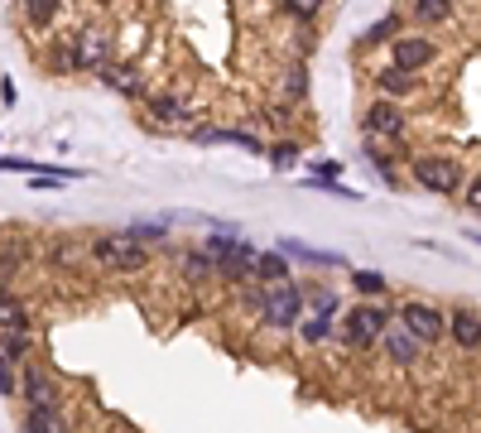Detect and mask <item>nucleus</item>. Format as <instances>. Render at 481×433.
<instances>
[{
    "mask_svg": "<svg viewBox=\"0 0 481 433\" xmlns=\"http://www.w3.org/2000/svg\"><path fill=\"white\" fill-rule=\"evenodd\" d=\"M29 357V333H0V361L5 366H20Z\"/></svg>",
    "mask_w": 481,
    "mask_h": 433,
    "instance_id": "6ab92c4d",
    "label": "nucleus"
},
{
    "mask_svg": "<svg viewBox=\"0 0 481 433\" xmlns=\"http://www.w3.org/2000/svg\"><path fill=\"white\" fill-rule=\"evenodd\" d=\"M261 313L269 327H294L299 313H303V285L294 279H285V285H269L261 294Z\"/></svg>",
    "mask_w": 481,
    "mask_h": 433,
    "instance_id": "20e7f679",
    "label": "nucleus"
},
{
    "mask_svg": "<svg viewBox=\"0 0 481 433\" xmlns=\"http://www.w3.org/2000/svg\"><path fill=\"white\" fill-rule=\"evenodd\" d=\"M448 337L462 347V352H481V313L477 309H453Z\"/></svg>",
    "mask_w": 481,
    "mask_h": 433,
    "instance_id": "9b49d317",
    "label": "nucleus"
},
{
    "mask_svg": "<svg viewBox=\"0 0 481 433\" xmlns=\"http://www.w3.org/2000/svg\"><path fill=\"white\" fill-rule=\"evenodd\" d=\"M395 313H400V327L419 347L443 342V333H448V323H443V313L433 309V303H405V309H395Z\"/></svg>",
    "mask_w": 481,
    "mask_h": 433,
    "instance_id": "0eeeda50",
    "label": "nucleus"
},
{
    "mask_svg": "<svg viewBox=\"0 0 481 433\" xmlns=\"http://www.w3.org/2000/svg\"><path fill=\"white\" fill-rule=\"evenodd\" d=\"M472 241H477V245H481V237H472Z\"/></svg>",
    "mask_w": 481,
    "mask_h": 433,
    "instance_id": "72a5a7b5",
    "label": "nucleus"
},
{
    "mask_svg": "<svg viewBox=\"0 0 481 433\" xmlns=\"http://www.w3.org/2000/svg\"><path fill=\"white\" fill-rule=\"evenodd\" d=\"M15 385H20L15 366H5V361H0V390H5V395H15Z\"/></svg>",
    "mask_w": 481,
    "mask_h": 433,
    "instance_id": "2f4dec72",
    "label": "nucleus"
},
{
    "mask_svg": "<svg viewBox=\"0 0 481 433\" xmlns=\"http://www.w3.org/2000/svg\"><path fill=\"white\" fill-rule=\"evenodd\" d=\"M414 15L433 25V20H448V15H453V5H448V0H414Z\"/></svg>",
    "mask_w": 481,
    "mask_h": 433,
    "instance_id": "4be33fe9",
    "label": "nucleus"
},
{
    "mask_svg": "<svg viewBox=\"0 0 481 433\" xmlns=\"http://www.w3.org/2000/svg\"><path fill=\"white\" fill-rule=\"evenodd\" d=\"M375 87L385 92V101H390V97H409V92L419 87V77L414 73H400V68H385V73H375Z\"/></svg>",
    "mask_w": 481,
    "mask_h": 433,
    "instance_id": "2eb2a0df",
    "label": "nucleus"
},
{
    "mask_svg": "<svg viewBox=\"0 0 481 433\" xmlns=\"http://www.w3.org/2000/svg\"><path fill=\"white\" fill-rule=\"evenodd\" d=\"M279 255H299V261H313V265H342V255H333V251H313V245H299V241H279Z\"/></svg>",
    "mask_w": 481,
    "mask_h": 433,
    "instance_id": "a211bd4d",
    "label": "nucleus"
},
{
    "mask_svg": "<svg viewBox=\"0 0 481 433\" xmlns=\"http://www.w3.org/2000/svg\"><path fill=\"white\" fill-rule=\"evenodd\" d=\"M101 77H107V82H111L116 92H140L135 73H125V68H101Z\"/></svg>",
    "mask_w": 481,
    "mask_h": 433,
    "instance_id": "393cba45",
    "label": "nucleus"
},
{
    "mask_svg": "<svg viewBox=\"0 0 481 433\" xmlns=\"http://www.w3.org/2000/svg\"><path fill=\"white\" fill-rule=\"evenodd\" d=\"M251 275L265 279V285H285L294 270H289V261H285L279 251H261V255H255V270H251Z\"/></svg>",
    "mask_w": 481,
    "mask_h": 433,
    "instance_id": "ddd939ff",
    "label": "nucleus"
},
{
    "mask_svg": "<svg viewBox=\"0 0 481 433\" xmlns=\"http://www.w3.org/2000/svg\"><path fill=\"white\" fill-rule=\"evenodd\" d=\"M92 261L101 265V270H116V275H135L145 270V245H140L131 231H111V237H97L92 241Z\"/></svg>",
    "mask_w": 481,
    "mask_h": 433,
    "instance_id": "f03ea898",
    "label": "nucleus"
},
{
    "mask_svg": "<svg viewBox=\"0 0 481 433\" xmlns=\"http://www.w3.org/2000/svg\"><path fill=\"white\" fill-rule=\"evenodd\" d=\"M303 299L313 303V318H333V313H337V294H333V289H313V294H303Z\"/></svg>",
    "mask_w": 481,
    "mask_h": 433,
    "instance_id": "412c9836",
    "label": "nucleus"
},
{
    "mask_svg": "<svg viewBox=\"0 0 481 433\" xmlns=\"http://www.w3.org/2000/svg\"><path fill=\"white\" fill-rule=\"evenodd\" d=\"M303 92H309V82H303V68H294V73L285 77V97L289 101H303Z\"/></svg>",
    "mask_w": 481,
    "mask_h": 433,
    "instance_id": "7c9ffc66",
    "label": "nucleus"
},
{
    "mask_svg": "<svg viewBox=\"0 0 481 433\" xmlns=\"http://www.w3.org/2000/svg\"><path fill=\"white\" fill-rule=\"evenodd\" d=\"M0 333H29V309H25V299L0 294Z\"/></svg>",
    "mask_w": 481,
    "mask_h": 433,
    "instance_id": "4468645a",
    "label": "nucleus"
},
{
    "mask_svg": "<svg viewBox=\"0 0 481 433\" xmlns=\"http://www.w3.org/2000/svg\"><path fill=\"white\" fill-rule=\"evenodd\" d=\"M385 39H400V15H381L375 25H366V34H361V44H385Z\"/></svg>",
    "mask_w": 481,
    "mask_h": 433,
    "instance_id": "aec40b11",
    "label": "nucleus"
},
{
    "mask_svg": "<svg viewBox=\"0 0 481 433\" xmlns=\"http://www.w3.org/2000/svg\"><path fill=\"white\" fill-rule=\"evenodd\" d=\"M203 255L212 261V270L217 275H227V279H245L255 270V245L245 241V237H231V231H217V237H207L203 241Z\"/></svg>",
    "mask_w": 481,
    "mask_h": 433,
    "instance_id": "f257e3e1",
    "label": "nucleus"
},
{
    "mask_svg": "<svg viewBox=\"0 0 481 433\" xmlns=\"http://www.w3.org/2000/svg\"><path fill=\"white\" fill-rule=\"evenodd\" d=\"M15 390L25 395L29 414H63V409H58V385L44 376L39 366H25V371H20V385H15Z\"/></svg>",
    "mask_w": 481,
    "mask_h": 433,
    "instance_id": "6e6552de",
    "label": "nucleus"
},
{
    "mask_svg": "<svg viewBox=\"0 0 481 433\" xmlns=\"http://www.w3.org/2000/svg\"><path fill=\"white\" fill-rule=\"evenodd\" d=\"M467 203H472V207H477V212H481V173H477V179H472V183H467Z\"/></svg>",
    "mask_w": 481,
    "mask_h": 433,
    "instance_id": "473e14b6",
    "label": "nucleus"
},
{
    "mask_svg": "<svg viewBox=\"0 0 481 433\" xmlns=\"http://www.w3.org/2000/svg\"><path fill=\"white\" fill-rule=\"evenodd\" d=\"M197 140H203V145H241V149H251V155L265 149L251 131H197Z\"/></svg>",
    "mask_w": 481,
    "mask_h": 433,
    "instance_id": "f3484780",
    "label": "nucleus"
},
{
    "mask_svg": "<svg viewBox=\"0 0 481 433\" xmlns=\"http://www.w3.org/2000/svg\"><path fill=\"white\" fill-rule=\"evenodd\" d=\"M299 333H303V342H327L333 337V318H309V323H299Z\"/></svg>",
    "mask_w": 481,
    "mask_h": 433,
    "instance_id": "b1692460",
    "label": "nucleus"
},
{
    "mask_svg": "<svg viewBox=\"0 0 481 433\" xmlns=\"http://www.w3.org/2000/svg\"><path fill=\"white\" fill-rule=\"evenodd\" d=\"M58 68H87V73L97 68V73H101V68H111V39L101 29L77 34V39L58 53Z\"/></svg>",
    "mask_w": 481,
    "mask_h": 433,
    "instance_id": "39448f33",
    "label": "nucleus"
},
{
    "mask_svg": "<svg viewBox=\"0 0 481 433\" xmlns=\"http://www.w3.org/2000/svg\"><path fill=\"white\" fill-rule=\"evenodd\" d=\"M131 237H135L140 245H145V241H164V227H159V221H135Z\"/></svg>",
    "mask_w": 481,
    "mask_h": 433,
    "instance_id": "c85d7f7f",
    "label": "nucleus"
},
{
    "mask_svg": "<svg viewBox=\"0 0 481 433\" xmlns=\"http://www.w3.org/2000/svg\"><path fill=\"white\" fill-rule=\"evenodd\" d=\"M351 285H357L361 294H381V289H385V275H375V270H357V275H351Z\"/></svg>",
    "mask_w": 481,
    "mask_h": 433,
    "instance_id": "cd10ccee",
    "label": "nucleus"
},
{
    "mask_svg": "<svg viewBox=\"0 0 481 433\" xmlns=\"http://www.w3.org/2000/svg\"><path fill=\"white\" fill-rule=\"evenodd\" d=\"M381 342H385V357H390V361H400V366H414V361L424 357V347H419L414 337L405 333V327H385V337H381Z\"/></svg>",
    "mask_w": 481,
    "mask_h": 433,
    "instance_id": "f8f14e48",
    "label": "nucleus"
},
{
    "mask_svg": "<svg viewBox=\"0 0 481 433\" xmlns=\"http://www.w3.org/2000/svg\"><path fill=\"white\" fill-rule=\"evenodd\" d=\"M390 49H395V63H390V68H400V73H419V68H429V63H433L438 44H433L429 34H400V39H395Z\"/></svg>",
    "mask_w": 481,
    "mask_h": 433,
    "instance_id": "1a4fd4ad",
    "label": "nucleus"
},
{
    "mask_svg": "<svg viewBox=\"0 0 481 433\" xmlns=\"http://www.w3.org/2000/svg\"><path fill=\"white\" fill-rule=\"evenodd\" d=\"M149 111H155V121H164V125H179V121H188V107L173 92H159V97H149Z\"/></svg>",
    "mask_w": 481,
    "mask_h": 433,
    "instance_id": "dca6fc26",
    "label": "nucleus"
},
{
    "mask_svg": "<svg viewBox=\"0 0 481 433\" xmlns=\"http://www.w3.org/2000/svg\"><path fill=\"white\" fill-rule=\"evenodd\" d=\"M385 327H390V309H381V303H361V309L347 313L342 337H347V347H371V342H381V337H385Z\"/></svg>",
    "mask_w": 481,
    "mask_h": 433,
    "instance_id": "423d86ee",
    "label": "nucleus"
},
{
    "mask_svg": "<svg viewBox=\"0 0 481 433\" xmlns=\"http://www.w3.org/2000/svg\"><path fill=\"white\" fill-rule=\"evenodd\" d=\"M318 0H285V15L289 20H318Z\"/></svg>",
    "mask_w": 481,
    "mask_h": 433,
    "instance_id": "a878e982",
    "label": "nucleus"
},
{
    "mask_svg": "<svg viewBox=\"0 0 481 433\" xmlns=\"http://www.w3.org/2000/svg\"><path fill=\"white\" fill-rule=\"evenodd\" d=\"M409 173H414L419 188L443 193V197L462 183V169H457V159H448V155H414V159H409Z\"/></svg>",
    "mask_w": 481,
    "mask_h": 433,
    "instance_id": "7ed1b4c3",
    "label": "nucleus"
},
{
    "mask_svg": "<svg viewBox=\"0 0 481 433\" xmlns=\"http://www.w3.org/2000/svg\"><path fill=\"white\" fill-rule=\"evenodd\" d=\"M53 15H58L53 0H29V20H34V25H49Z\"/></svg>",
    "mask_w": 481,
    "mask_h": 433,
    "instance_id": "c756f323",
    "label": "nucleus"
},
{
    "mask_svg": "<svg viewBox=\"0 0 481 433\" xmlns=\"http://www.w3.org/2000/svg\"><path fill=\"white\" fill-rule=\"evenodd\" d=\"M366 135L400 140L405 135V111L395 107V101H371V107H366Z\"/></svg>",
    "mask_w": 481,
    "mask_h": 433,
    "instance_id": "9d476101",
    "label": "nucleus"
},
{
    "mask_svg": "<svg viewBox=\"0 0 481 433\" xmlns=\"http://www.w3.org/2000/svg\"><path fill=\"white\" fill-rule=\"evenodd\" d=\"M269 164H275V169H294V164H299V145H269Z\"/></svg>",
    "mask_w": 481,
    "mask_h": 433,
    "instance_id": "bb28decb",
    "label": "nucleus"
},
{
    "mask_svg": "<svg viewBox=\"0 0 481 433\" xmlns=\"http://www.w3.org/2000/svg\"><path fill=\"white\" fill-rule=\"evenodd\" d=\"M183 275L188 279H207V275H217V270H212V261H207L203 251H193V255H183Z\"/></svg>",
    "mask_w": 481,
    "mask_h": 433,
    "instance_id": "5701e85b",
    "label": "nucleus"
}]
</instances>
